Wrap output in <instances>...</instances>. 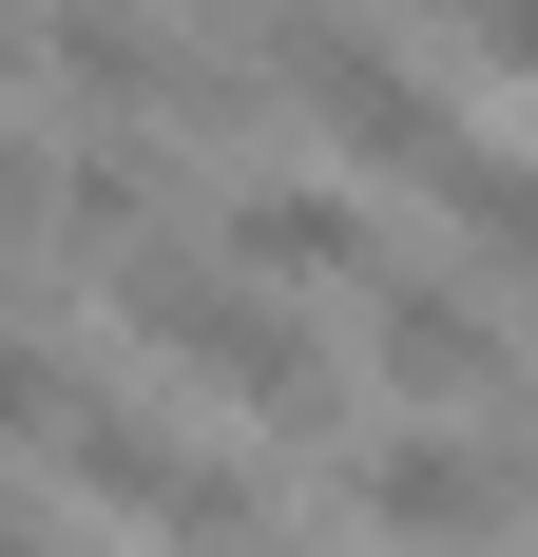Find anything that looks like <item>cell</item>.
Instances as JSON below:
<instances>
[{"label": "cell", "instance_id": "cell-11", "mask_svg": "<svg viewBox=\"0 0 538 557\" xmlns=\"http://www.w3.org/2000/svg\"><path fill=\"white\" fill-rule=\"evenodd\" d=\"M500 500H519V519H538V404H519V461H500Z\"/></svg>", "mask_w": 538, "mask_h": 557}, {"label": "cell", "instance_id": "cell-3", "mask_svg": "<svg viewBox=\"0 0 538 557\" xmlns=\"http://www.w3.org/2000/svg\"><path fill=\"white\" fill-rule=\"evenodd\" d=\"M346 308H366V366H384L404 404H500V385H519V346H500V288H481V270H366Z\"/></svg>", "mask_w": 538, "mask_h": 557}, {"label": "cell", "instance_id": "cell-8", "mask_svg": "<svg viewBox=\"0 0 538 557\" xmlns=\"http://www.w3.org/2000/svg\"><path fill=\"white\" fill-rule=\"evenodd\" d=\"M424 20L481 58V77H519V97H538V0H424Z\"/></svg>", "mask_w": 538, "mask_h": 557}, {"label": "cell", "instance_id": "cell-10", "mask_svg": "<svg viewBox=\"0 0 538 557\" xmlns=\"http://www.w3.org/2000/svg\"><path fill=\"white\" fill-rule=\"evenodd\" d=\"M20 231H39V154L0 135V250H20Z\"/></svg>", "mask_w": 538, "mask_h": 557}, {"label": "cell", "instance_id": "cell-2", "mask_svg": "<svg viewBox=\"0 0 538 557\" xmlns=\"http://www.w3.org/2000/svg\"><path fill=\"white\" fill-rule=\"evenodd\" d=\"M39 443H58V500H77V519H115V539H155V557H250V519H269V481H250V461L173 443L155 404H97V385H77Z\"/></svg>", "mask_w": 538, "mask_h": 557}, {"label": "cell", "instance_id": "cell-6", "mask_svg": "<svg viewBox=\"0 0 538 557\" xmlns=\"http://www.w3.org/2000/svg\"><path fill=\"white\" fill-rule=\"evenodd\" d=\"M212 250H231L250 288H366V270H384L366 193H327V173H250V193L212 212Z\"/></svg>", "mask_w": 538, "mask_h": 557}, {"label": "cell", "instance_id": "cell-7", "mask_svg": "<svg viewBox=\"0 0 538 557\" xmlns=\"http://www.w3.org/2000/svg\"><path fill=\"white\" fill-rule=\"evenodd\" d=\"M424 212L462 231V270H481V288H500V270H538V173L500 154V135H462V154L424 173Z\"/></svg>", "mask_w": 538, "mask_h": 557}, {"label": "cell", "instance_id": "cell-12", "mask_svg": "<svg viewBox=\"0 0 538 557\" xmlns=\"http://www.w3.org/2000/svg\"><path fill=\"white\" fill-rule=\"evenodd\" d=\"M212 20H269V0H212Z\"/></svg>", "mask_w": 538, "mask_h": 557}, {"label": "cell", "instance_id": "cell-5", "mask_svg": "<svg viewBox=\"0 0 538 557\" xmlns=\"http://www.w3.org/2000/svg\"><path fill=\"white\" fill-rule=\"evenodd\" d=\"M39 58H58L77 115H231V77L173 39L155 0H39Z\"/></svg>", "mask_w": 538, "mask_h": 557}, {"label": "cell", "instance_id": "cell-9", "mask_svg": "<svg viewBox=\"0 0 538 557\" xmlns=\"http://www.w3.org/2000/svg\"><path fill=\"white\" fill-rule=\"evenodd\" d=\"M0 557H77V539H58V500H20V481H0Z\"/></svg>", "mask_w": 538, "mask_h": 557}, {"label": "cell", "instance_id": "cell-1", "mask_svg": "<svg viewBox=\"0 0 538 557\" xmlns=\"http://www.w3.org/2000/svg\"><path fill=\"white\" fill-rule=\"evenodd\" d=\"M115 327L155 346L212 423H250V443H327V423H346L327 327H289V288H250L231 250H155V231H135V250H115Z\"/></svg>", "mask_w": 538, "mask_h": 557}, {"label": "cell", "instance_id": "cell-4", "mask_svg": "<svg viewBox=\"0 0 538 557\" xmlns=\"http://www.w3.org/2000/svg\"><path fill=\"white\" fill-rule=\"evenodd\" d=\"M346 519H366L384 557H500V519H519V500H500V461H481V443L384 423V443L346 461Z\"/></svg>", "mask_w": 538, "mask_h": 557}]
</instances>
